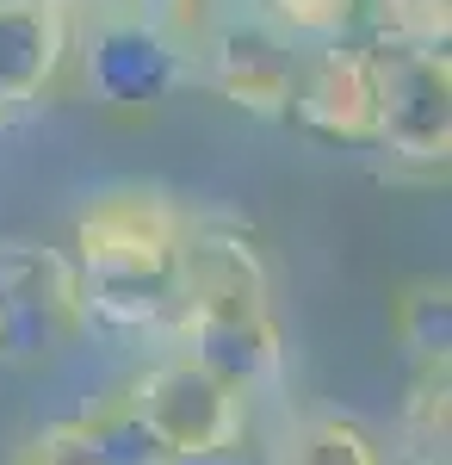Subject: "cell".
<instances>
[{
    "mask_svg": "<svg viewBox=\"0 0 452 465\" xmlns=\"http://www.w3.org/2000/svg\"><path fill=\"white\" fill-rule=\"evenodd\" d=\"M56 13H69V19H100V13H118V6H131V0H50Z\"/></svg>",
    "mask_w": 452,
    "mask_h": 465,
    "instance_id": "obj_16",
    "label": "cell"
},
{
    "mask_svg": "<svg viewBox=\"0 0 452 465\" xmlns=\"http://www.w3.org/2000/svg\"><path fill=\"white\" fill-rule=\"evenodd\" d=\"M131 6H137L142 19H149V25H155V32L186 56V69L205 56L211 37L223 32V19H230V13H223V0H131Z\"/></svg>",
    "mask_w": 452,
    "mask_h": 465,
    "instance_id": "obj_14",
    "label": "cell"
},
{
    "mask_svg": "<svg viewBox=\"0 0 452 465\" xmlns=\"http://www.w3.org/2000/svg\"><path fill=\"white\" fill-rule=\"evenodd\" d=\"M81 74H87V87L105 106L137 112V106H162L186 81V56L142 19L137 6H118V13L93 19V32L81 44Z\"/></svg>",
    "mask_w": 452,
    "mask_h": 465,
    "instance_id": "obj_6",
    "label": "cell"
},
{
    "mask_svg": "<svg viewBox=\"0 0 452 465\" xmlns=\"http://www.w3.org/2000/svg\"><path fill=\"white\" fill-rule=\"evenodd\" d=\"M397 341L416 366H447L452 348V286L447 280H409L397 298Z\"/></svg>",
    "mask_w": 452,
    "mask_h": 465,
    "instance_id": "obj_12",
    "label": "cell"
},
{
    "mask_svg": "<svg viewBox=\"0 0 452 465\" xmlns=\"http://www.w3.org/2000/svg\"><path fill=\"white\" fill-rule=\"evenodd\" d=\"M81 280L63 249L0 242V366H44L81 335Z\"/></svg>",
    "mask_w": 452,
    "mask_h": 465,
    "instance_id": "obj_4",
    "label": "cell"
},
{
    "mask_svg": "<svg viewBox=\"0 0 452 465\" xmlns=\"http://www.w3.org/2000/svg\"><path fill=\"white\" fill-rule=\"evenodd\" d=\"M273 465H390V453L348 410H298L273 440Z\"/></svg>",
    "mask_w": 452,
    "mask_h": 465,
    "instance_id": "obj_10",
    "label": "cell"
},
{
    "mask_svg": "<svg viewBox=\"0 0 452 465\" xmlns=\"http://www.w3.org/2000/svg\"><path fill=\"white\" fill-rule=\"evenodd\" d=\"M186 205L162 186H112L74 217L81 311L118 329H168L186 292Z\"/></svg>",
    "mask_w": 452,
    "mask_h": 465,
    "instance_id": "obj_2",
    "label": "cell"
},
{
    "mask_svg": "<svg viewBox=\"0 0 452 465\" xmlns=\"http://www.w3.org/2000/svg\"><path fill=\"white\" fill-rule=\"evenodd\" d=\"M56 434L74 465H174V453L149 434V422L124 397H112L105 410H87L74 422H56Z\"/></svg>",
    "mask_w": 452,
    "mask_h": 465,
    "instance_id": "obj_11",
    "label": "cell"
},
{
    "mask_svg": "<svg viewBox=\"0 0 452 465\" xmlns=\"http://www.w3.org/2000/svg\"><path fill=\"white\" fill-rule=\"evenodd\" d=\"M124 403L174 453V465H211L223 453H236L248 434V397H236L223 379H211L205 366H192L186 354L142 366L131 379V391H124Z\"/></svg>",
    "mask_w": 452,
    "mask_h": 465,
    "instance_id": "obj_3",
    "label": "cell"
},
{
    "mask_svg": "<svg viewBox=\"0 0 452 465\" xmlns=\"http://www.w3.org/2000/svg\"><path fill=\"white\" fill-rule=\"evenodd\" d=\"M6 465H74V460H69V447H63V434L44 429V434H32V440H25Z\"/></svg>",
    "mask_w": 452,
    "mask_h": 465,
    "instance_id": "obj_15",
    "label": "cell"
},
{
    "mask_svg": "<svg viewBox=\"0 0 452 465\" xmlns=\"http://www.w3.org/2000/svg\"><path fill=\"white\" fill-rule=\"evenodd\" d=\"M267 25H273L285 44H304V50H329L341 44L348 25L366 13V0H260Z\"/></svg>",
    "mask_w": 452,
    "mask_h": 465,
    "instance_id": "obj_13",
    "label": "cell"
},
{
    "mask_svg": "<svg viewBox=\"0 0 452 465\" xmlns=\"http://www.w3.org/2000/svg\"><path fill=\"white\" fill-rule=\"evenodd\" d=\"M372 149L421 168H447L452 149V69L447 50H378V131Z\"/></svg>",
    "mask_w": 452,
    "mask_h": 465,
    "instance_id": "obj_5",
    "label": "cell"
},
{
    "mask_svg": "<svg viewBox=\"0 0 452 465\" xmlns=\"http://www.w3.org/2000/svg\"><path fill=\"white\" fill-rule=\"evenodd\" d=\"M168 329L174 354L205 366L236 397H254L279 379L285 335L273 311V273L236 223L186 217V292Z\"/></svg>",
    "mask_w": 452,
    "mask_h": 465,
    "instance_id": "obj_1",
    "label": "cell"
},
{
    "mask_svg": "<svg viewBox=\"0 0 452 465\" xmlns=\"http://www.w3.org/2000/svg\"><path fill=\"white\" fill-rule=\"evenodd\" d=\"M291 112L304 131L329 137V143H372V131H378V50H353V44L316 50L310 69H298Z\"/></svg>",
    "mask_w": 452,
    "mask_h": 465,
    "instance_id": "obj_7",
    "label": "cell"
},
{
    "mask_svg": "<svg viewBox=\"0 0 452 465\" xmlns=\"http://www.w3.org/2000/svg\"><path fill=\"white\" fill-rule=\"evenodd\" d=\"M291 50L298 44H285L273 25L223 19V32L211 37L205 63L230 106L254 112V118H279V112H291V87H298V56Z\"/></svg>",
    "mask_w": 452,
    "mask_h": 465,
    "instance_id": "obj_8",
    "label": "cell"
},
{
    "mask_svg": "<svg viewBox=\"0 0 452 465\" xmlns=\"http://www.w3.org/2000/svg\"><path fill=\"white\" fill-rule=\"evenodd\" d=\"M69 56V13L50 0H0V118L44 100Z\"/></svg>",
    "mask_w": 452,
    "mask_h": 465,
    "instance_id": "obj_9",
    "label": "cell"
}]
</instances>
